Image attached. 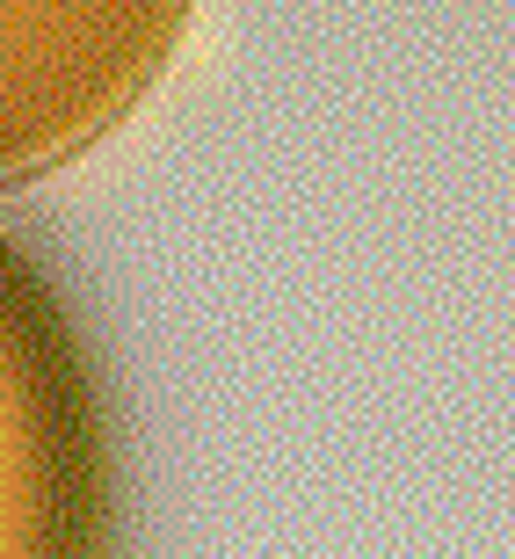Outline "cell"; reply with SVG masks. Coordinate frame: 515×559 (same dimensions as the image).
<instances>
[{"mask_svg": "<svg viewBox=\"0 0 515 559\" xmlns=\"http://www.w3.org/2000/svg\"><path fill=\"white\" fill-rule=\"evenodd\" d=\"M196 0H0V197L81 160L153 95Z\"/></svg>", "mask_w": 515, "mask_h": 559, "instance_id": "cell-1", "label": "cell"}]
</instances>
